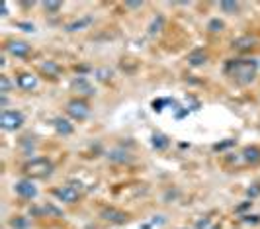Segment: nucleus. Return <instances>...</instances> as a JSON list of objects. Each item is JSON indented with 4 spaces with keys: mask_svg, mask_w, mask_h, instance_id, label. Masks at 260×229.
<instances>
[{
    "mask_svg": "<svg viewBox=\"0 0 260 229\" xmlns=\"http://www.w3.org/2000/svg\"><path fill=\"white\" fill-rule=\"evenodd\" d=\"M256 69H258V63L254 59H243V61H231L227 65V71L233 75L235 80H239L241 84L250 82L254 76H256Z\"/></svg>",
    "mask_w": 260,
    "mask_h": 229,
    "instance_id": "1",
    "label": "nucleus"
},
{
    "mask_svg": "<svg viewBox=\"0 0 260 229\" xmlns=\"http://www.w3.org/2000/svg\"><path fill=\"white\" fill-rule=\"evenodd\" d=\"M24 172L28 174L29 178H47V176L53 172V163H51L49 159L39 157V159L29 161L28 165L24 167Z\"/></svg>",
    "mask_w": 260,
    "mask_h": 229,
    "instance_id": "2",
    "label": "nucleus"
},
{
    "mask_svg": "<svg viewBox=\"0 0 260 229\" xmlns=\"http://www.w3.org/2000/svg\"><path fill=\"white\" fill-rule=\"evenodd\" d=\"M24 123V114L22 112H16V110H4L2 116H0V127L4 131H16L20 129Z\"/></svg>",
    "mask_w": 260,
    "mask_h": 229,
    "instance_id": "3",
    "label": "nucleus"
},
{
    "mask_svg": "<svg viewBox=\"0 0 260 229\" xmlns=\"http://www.w3.org/2000/svg\"><path fill=\"white\" fill-rule=\"evenodd\" d=\"M67 112H69V116H71V118L78 120V122H82V120H86L88 116H90V106H88L84 100L74 98V100H71V102L67 104Z\"/></svg>",
    "mask_w": 260,
    "mask_h": 229,
    "instance_id": "4",
    "label": "nucleus"
},
{
    "mask_svg": "<svg viewBox=\"0 0 260 229\" xmlns=\"http://www.w3.org/2000/svg\"><path fill=\"white\" fill-rule=\"evenodd\" d=\"M55 196L61 202H65V204H74L78 200V196H80V190L76 186H72V184H65V186H61V188L55 190Z\"/></svg>",
    "mask_w": 260,
    "mask_h": 229,
    "instance_id": "5",
    "label": "nucleus"
},
{
    "mask_svg": "<svg viewBox=\"0 0 260 229\" xmlns=\"http://www.w3.org/2000/svg\"><path fill=\"white\" fill-rule=\"evenodd\" d=\"M14 190L18 196H22V198H35L37 196V188L33 186V182L31 180H28V178H24V180H18V182L14 184Z\"/></svg>",
    "mask_w": 260,
    "mask_h": 229,
    "instance_id": "6",
    "label": "nucleus"
},
{
    "mask_svg": "<svg viewBox=\"0 0 260 229\" xmlns=\"http://www.w3.org/2000/svg\"><path fill=\"white\" fill-rule=\"evenodd\" d=\"M6 49H8V53H12L14 57H26L29 53V45L26 41H10V43L6 45Z\"/></svg>",
    "mask_w": 260,
    "mask_h": 229,
    "instance_id": "7",
    "label": "nucleus"
},
{
    "mask_svg": "<svg viewBox=\"0 0 260 229\" xmlns=\"http://www.w3.org/2000/svg\"><path fill=\"white\" fill-rule=\"evenodd\" d=\"M100 215H102V219H106V221H112V223H123V221L127 219V215L123 214V212H119V210H114V208H110V210H104Z\"/></svg>",
    "mask_w": 260,
    "mask_h": 229,
    "instance_id": "8",
    "label": "nucleus"
},
{
    "mask_svg": "<svg viewBox=\"0 0 260 229\" xmlns=\"http://www.w3.org/2000/svg\"><path fill=\"white\" fill-rule=\"evenodd\" d=\"M72 88H74V90H78L80 94H84V96H90V94H94V88H92V84L88 82L84 76H78V78H74V80H72Z\"/></svg>",
    "mask_w": 260,
    "mask_h": 229,
    "instance_id": "9",
    "label": "nucleus"
},
{
    "mask_svg": "<svg viewBox=\"0 0 260 229\" xmlns=\"http://www.w3.org/2000/svg\"><path fill=\"white\" fill-rule=\"evenodd\" d=\"M53 125H55V131H57L59 135H71L72 131H74L72 123L69 120H65V118H55Z\"/></svg>",
    "mask_w": 260,
    "mask_h": 229,
    "instance_id": "10",
    "label": "nucleus"
},
{
    "mask_svg": "<svg viewBox=\"0 0 260 229\" xmlns=\"http://www.w3.org/2000/svg\"><path fill=\"white\" fill-rule=\"evenodd\" d=\"M18 86H20L22 90H33V88L37 86V78H35L33 75L24 73V75L18 76Z\"/></svg>",
    "mask_w": 260,
    "mask_h": 229,
    "instance_id": "11",
    "label": "nucleus"
},
{
    "mask_svg": "<svg viewBox=\"0 0 260 229\" xmlns=\"http://www.w3.org/2000/svg\"><path fill=\"white\" fill-rule=\"evenodd\" d=\"M205 61H207V55H205L203 49H196V51H192L188 55V63L192 67H200V65H203Z\"/></svg>",
    "mask_w": 260,
    "mask_h": 229,
    "instance_id": "12",
    "label": "nucleus"
},
{
    "mask_svg": "<svg viewBox=\"0 0 260 229\" xmlns=\"http://www.w3.org/2000/svg\"><path fill=\"white\" fill-rule=\"evenodd\" d=\"M168 143H170V139L166 138L164 133H153V138H151V145H153L157 151L166 149V147H168Z\"/></svg>",
    "mask_w": 260,
    "mask_h": 229,
    "instance_id": "13",
    "label": "nucleus"
},
{
    "mask_svg": "<svg viewBox=\"0 0 260 229\" xmlns=\"http://www.w3.org/2000/svg\"><path fill=\"white\" fill-rule=\"evenodd\" d=\"M92 24V16H84V18H80V20H74V22H71V24H67V28L65 30L67 31H78L82 30V28H86V26H90Z\"/></svg>",
    "mask_w": 260,
    "mask_h": 229,
    "instance_id": "14",
    "label": "nucleus"
},
{
    "mask_svg": "<svg viewBox=\"0 0 260 229\" xmlns=\"http://www.w3.org/2000/svg\"><path fill=\"white\" fill-rule=\"evenodd\" d=\"M243 159H245L246 163H258L260 161V149L258 147H245V151H243Z\"/></svg>",
    "mask_w": 260,
    "mask_h": 229,
    "instance_id": "15",
    "label": "nucleus"
},
{
    "mask_svg": "<svg viewBox=\"0 0 260 229\" xmlns=\"http://www.w3.org/2000/svg\"><path fill=\"white\" fill-rule=\"evenodd\" d=\"M108 159H110V161H114V163H127L131 157L123 151V149H114V151L108 153Z\"/></svg>",
    "mask_w": 260,
    "mask_h": 229,
    "instance_id": "16",
    "label": "nucleus"
},
{
    "mask_svg": "<svg viewBox=\"0 0 260 229\" xmlns=\"http://www.w3.org/2000/svg\"><path fill=\"white\" fill-rule=\"evenodd\" d=\"M162 26H164V18H162V16H157V18L151 22V26H149V35L159 33V31L162 30Z\"/></svg>",
    "mask_w": 260,
    "mask_h": 229,
    "instance_id": "17",
    "label": "nucleus"
},
{
    "mask_svg": "<svg viewBox=\"0 0 260 229\" xmlns=\"http://www.w3.org/2000/svg\"><path fill=\"white\" fill-rule=\"evenodd\" d=\"M221 8H223V12L225 14H235L237 10H239V2H221Z\"/></svg>",
    "mask_w": 260,
    "mask_h": 229,
    "instance_id": "18",
    "label": "nucleus"
},
{
    "mask_svg": "<svg viewBox=\"0 0 260 229\" xmlns=\"http://www.w3.org/2000/svg\"><path fill=\"white\" fill-rule=\"evenodd\" d=\"M33 214H53V215H61V210H57L55 206H44L41 210H33Z\"/></svg>",
    "mask_w": 260,
    "mask_h": 229,
    "instance_id": "19",
    "label": "nucleus"
},
{
    "mask_svg": "<svg viewBox=\"0 0 260 229\" xmlns=\"http://www.w3.org/2000/svg\"><path fill=\"white\" fill-rule=\"evenodd\" d=\"M10 225L14 229H26L28 227V221H26V217H16V219L10 221Z\"/></svg>",
    "mask_w": 260,
    "mask_h": 229,
    "instance_id": "20",
    "label": "nucleus"
},
{
    "mask_svg": "<svg viewBox=\"0 0 260 229\" xmlns=\"http://www.w3.org/2000/svg\"><path fill=\"white\" fill-rule=\"evenodd\" d=\"M10 88H12V84H10L8 76H0V92H2V94H6Z\"/></svg>",
    "mask_w": 260,
    "mask_h": 229,
    "instance_id": "21",
    "label": "nucleus"
},
{
    "mask_svg": "<svg viewBox=\"0 0 260 229\" xmlns=\"http://www.w3.org/2000/svg\"><path fill=\"white\" fill-rule=\"evenodd\" d=\"M207 28H209V31H221L223 30V22H221L219 18H213V20L209 22V26H207Z\"/></svg>",
    "mask_w": 260,
    "mask_h": 229,
    "instance_id": "22",
    "label": "nucleus"
},
{
    "mask_svg": "<svg viewBox=\"0 0 260 229\" xmlns=\"http://www.w3.org/2000/svg\"><path fill=\"white\" fill-rule=\"evenodd\" d=\"M96 75L100 80H108V78H112V71L110 69H100V71H96Z\"/></svg>",
    "mask_w": 260,
    "mask_h": 229,
    "instance_id": "23",
    "label": "nucleus"
},
{
    "mask_svg": "<svg viewBox=\"0 0 260 229\" xmlns=\"http://www.w3.org/2000/svg\"><path fill=\"white\" fill-rule=\"evenodd\" d=\"M45 10H51V12H57L61 8V2H44Z\"/></svg>",
    "mask_w": 260,
    "mask_h": 229,
    "instance_id": "24",
    "label": "nucleus"
},
{
    "mask_svg": "<svg viewBox=\"0 0 260 229\" xmlns=\"http://www.w3.org/2000/svg\"><path fill=\"white\" fill-rule=\"evenodd\" d=\"M243 221L245 223H260V215H245Z\"/></svg>",
    "mask_w": 260,
    "mask_h": 229,
    "instance_id": "25",
    "label": "nucleus"
},
{
    "mask_svg": "<svg viewBox=\"0 0 260 229\" xmlns=\"http://www.w3.org/2000/svg\"><path fill=\"white\" fill-rule=\"evenodd\" d=\"M246 194H248L250 198H254V196H258V194H260V186H258V184H254L252 188H248V190H246Z\"/></svg>",
    "mask_w": 260,
    "mask_h": 229,
    "instance_id": "26",
    "label": "nucleus"
},
{
    "mask_svg": "<svg viewBox=\"0 0 260 229\" xmlns=\"http://www.w3.org/2000/svg\"><path fill=\"white\" fill-rule=\"evenodd\" d=\"M18 28H24V31L35 30V26H33V24H26V22H20V24H18Z\"/></svg>",
    "mask_w": 260,
    "mask_h": 229,
    "instance_id": "27",
    "label": "nucleus"
},
{
    "mask_svg": "<svg viewBox=\"0 0 260 229\" xmlns=\"http://www.w3.org/2000/svg\"><path fill=\"white\" fill-rule=\"evenodd\" d=\"M196 227H198V229H207V227H209V219H202V221H198V223H196Z\"/></svg>",
    "mask_w": 260,
    "mask_h": 229,
    "instance_id": "28",
    "label": "nucleus"
},
{
    "mask_svg": "<svg viewBox=\"0 0 260 229\" xmlns=\"http://www.w3.org/2000/svg\"><path fill=\"white\" fill-rule=\"evenodd\" d=\"M233 143H235V141H225V143H221V145H215V149L217 151H219V149H225V147H229V145H233Z\"/></svg>",
    "mask_w": 260,
    "mask_h": 229,
    "instance_id": "29",
    "label": "nucleus"
},
{
    "mask_svg": "<svg viewBox=\"0 0 260 229\" xmlns=\"http://www.w3.org/2000/svg\"><path fill=\"white\" fill-rule=\"evenodd\" d=\"M129 8H137V6H143V2H127Z\"/></svg>",
    "mask_w": 260,
    "mask_h": 229,
    "instance_id": "30",
    "label": "nucleus"
}]
</instances>
